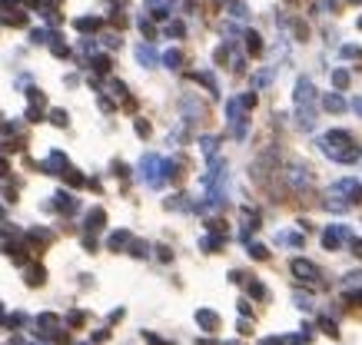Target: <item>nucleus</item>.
I'll return each mask as SVG.
<instances>
[{
    "mask_svg": "<svg viewBox=\"0 0 362 345\" xmlns=\"http://www.w3.org/2000/svg\"><path fill=\"white\" fill-rule=\"evenodd\" d=\"M356 110H362V100H356Z\"/></svg>",
    "mask_w": 362,
    "mask_h": 345,
    "instance_id": "10",
    "label": "nucleus"
},
{
    "mask_svg": "<svg viewBox=\"0 0 362 345\" xmlns=\"http://www.w3.org/2000/svg\"><path fill=\"white\" fill-rule=\"evenodd\" d=\"M249 252H252V256H256V259H266V256H269V252H266V249H263V246H252V249H249Z\"/></svg>",
    "mask_w": 362,
    "mask_h": 345,
    "instance_id": "8",
    "label": "nucleus"
},
{
    "mask_svg": "<svg viewBox=\"0 0 362 345\" xmlns=\"http://www.w3.org/2000/svg\"><path fill=\"white\" fill-rule=\"evenodd\" d=\"M87 223H90V229H100V226H103V209H93Z\"/></svg>",
    "mask_w": 362,
    "mask_h": 345,
    "instance_id": "4",
    "label": "nucleus"
},
{
    "mask_svg": "<svg viewBox=\"0 0 362 345\" xmlns=\"http://www.w3.org/2000/svg\"><path fill=\"white\" fill-rule=\"evenodd\" d=\"M342 236H346V229H342V226H332V229H326V236H322V246H326V249H336V246L342 243Z\"/></svg>",
    "mask_w": 362,
    "mask_h": 345,
    "instance_id": "2",
    "label": "nucleus"
},
{
    "mask_svg": "<svg viewBox=\"0 0 362 345\" xmlns=\"http://www.w3.org/2000/svg\"><path fill=\"white\" fill-rule=\"evenodd\" d=\"M196 319H199V325H206L209 332H213V329H220V319H216V315H213V312H199Z\"/></svg>",
    "mask_w": 362,
    "mask_h": 345,
    "instance_id": "3",
    "label": "nucleus"
},
{
    "mask_svg": "<svg viewBox=\"0 0 362 345\" xmlns=\"http://www.w3.org/2000/svg\"><path fill=\"white\" fill-rule=\"evenodd\" d=\"M326 106H329V110H342V100L339 97H326Z\"/></svg>",
    "mask_w": 362,
    "mask_h": 345,
    "instance_id": "7",
    "label": "nucleus"
},
{
    "mask_svg": "<svg viewBox=\"0 0 362 345\" xmlns=\"http://www.w3.org/2000/svg\"><path fill=\"white\" fill-rule=\"evenodd\" d=\"M126 239H130L126 233H117V236L110 239V246H113V249H120V246H126Z\"/></svg>",
    "mask_w": 362,
    "mask_h": 345,
    "instance_id": "6",
    "label": "nucleus"
},
{
    "mask_svg": "<svg viewBox=\"0 0 362 345\" xmlns=\"http://www.w3.org/2000/svg\"><path fill=\"white\" fill-rule=\"evenodd\" d=\"M319 325H322V332H326V335H332V339L339 335V329H336V322H332V319H319Z\"/></svg>",
    "mask_w": 362,
    "mask_h": 345,
    "instance_id": "5",
    "label": "nucleus"
},
{
    "mask_svg": "<svg viewBox=\"0 0 362 345\" xmlns=\"http://www.w3.org/2000/svg\"><path fill=\"white\" fill-rule=\"evenodd\" d=\"M293 272H296L299 279H309V282L319 279V269L312 266V262H306V259H296V262H293Z\"/></svg>",
    "mask_w": 362,
    "mask_h": 345,
    "instance_id": "1",
    "label": "nucleus"
},
{
    "mask_svg": "<svg viewBox=\"0 0 362 345\" xmlns=\"http://www.w3.org/2000/svg\"><path fill=\"white\" fill-rule=\"evenodd\" d=\"M263 345H279V339H266V342Z\"/></svg>",
    "mask_w": 362,
    "mask_h": 345,
    "instance_id": "9",
    "label": "nucleus"
}]
</instances>
